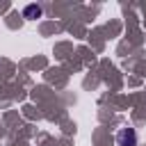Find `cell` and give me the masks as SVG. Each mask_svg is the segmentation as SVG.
I'll list each match as a JSON object with an SVG mask.
<instances>
[{
  "instance_id": "1",
  "label": "cell",
  "mask_w": 146,
  "mask_h": 146,
  "mask_svg": "<svg viewBox=\"0 0 146 146\" xmlns=\"http://www.w3.org/2000/svg\"><path fill=\"white\" fill-rule=\"evenodd\" d=\"M116 144L119 146H137V130L135 128H121L116 132Z\"/></svg>"
},
{
  "instance_id": "2",
  "label": "cell",
  "mask_w": 146,
  "mask_h": 146,
  "mask_svg": "<svg viewBox=\"0 0 146 146\" xmlns=\"http://www.w3.org/2000/svg\"><path fill=\"white\" fill-rule=\"evenodd\" d=\"M23 16H25V18H30V21H32V18H39V16H41V7L32 2V5H27V7L23 9Z\"/></svg>"
}]
</instances>
